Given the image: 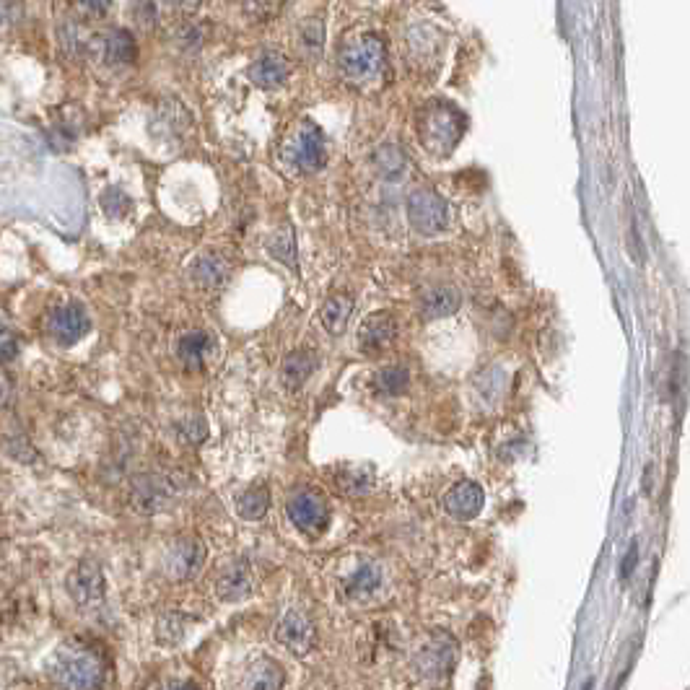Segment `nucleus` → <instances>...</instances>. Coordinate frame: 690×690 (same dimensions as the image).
I'll return each instance as SVG.
<instances>
[{"label":"nucleus","instance_id":"nucleus-2","mask_svg":"<svg viewBox=\"0 0 690 690\" xmlns=\"http://www.w3.org/2000/svg\"><path fill=\"white\" fill-rule=\"evenodd\" d=\"M50 675L55 683L68 688H99L107 680V662L99 649L84 641H71L50 662Z\"/></svg>","mask_w":690,"mask_h":690},{"label":"nucleus","instance_id":"nucleus-1","mask_svg":"<svg viewBox=\"0 0 690 690\" xmlns=\"http://www.w3.org/2000/svg\"><path fill=\"white\" fill-rule=\"evenodd\" d=\"M338 68L353 89H377L387 76V47L374 32H356L338 50Z\"/></svg>","mask_w":690,"mask_h":690},{"label":"nucleus","instance_id":"nucleus-26","mask_svg":"<svg viewBox=\"0 0 690 690\" xmlns=\"http://www.w3.org/2000/svg\"><path fill=\"white\" fill-rule=\"evenodd\" d=\"M270 509V493L268 488L262 486H252L247 491H242L237 496V512L242 519H250V522H257L268 514Z\"/></svg>","mask_w":690,"mask_h":690},{"label":"nucleus","instance_id":"nucleus-27","mask_svg":"<svg viewBox=\"0 0 690 690\" xmlns=\"http://www.w3.org/2000/svg\"><path fill=\"white\" fill-rule=\"evenodd\" d=\"M408 382H410V374L405 366H384V369L377 371V379H374L377 390L392 397L403 395V392L408 390Z\"/></svg>","mask_w":690,"mask_h":690},{"label":"nucleus","instance_id":"nucleus-28","mask_svg":"<svg viewBox=\"0 0 690 690\" xmlns=\"http://www.w3.org/2000/svg\"><path fill=\"white\" fill-rule=\"evenodd\" d=\"M268 252L275 257V260L283 262V265H288V268L294 270L296 268L294 231L288 229V226H283L281 231H275L273 237H270V242H268Z\"/></svg>","mask_w":690,"mask_h":690},{"label":"nucleus","instance_id":"nucleus-23","mask_svg":"<svg viewBox=\"0 0 690 690\" xmlns=\"http://www.w3.org/2000/svg\"><path fill=\"white\" fill-rule=\"evenodd\" d=\"M335 486L345 496H364L374 486V470L361 465L340 467L338 473H335Z\"/></svg>","mask_w":690,"mask_h":690},{"label":"nucleus","instance_id":"nucleus-5","mask_svg":"<svg viewBox=\"0 0 690 690\" xmlns=\"http://www.w3.org/2000/svg\"><path fill=\"white\" fill-rule=\"evenodd\" d=\"M408 218L418 234L434 237L449 226V205L434 190L421 187V190L410 192Z\"/></svg>","mask_w":690,"mask_h":690},{"label":"nucleus","instance_id":"nucleus-19","mask_svg":"<svg viewBox=\"0 0 690 690\" xmlns=\"http://www.w3.org/2000/svg\"><path fill=\"white\" fill-rule=\"evenodd\" d=\"M229 278V265L216 252H203L192 262V281L203 288H221Z\"/></svg>","mask_w":690,"mask_h":690},{"label":"nucleus","instance_id":"nucleus-29","mask_svg":"<svg viewBox=\"0 0 690 690\" xmlns=\"http://www.w3.org/2000/svg\"><path fill=\"white\" fill-rule=\"evenodd\" d=\"M382 584V574H379L377 566H371V563H366V566H361V569L356 571V574L345 582V587H348V595H371L374 589Z\"/></svg>","mask_w":690,"mask_h":690},{"label":"nucleus","instance_id":"nucleus-18","mask_svg":"<svg viewBox=\"0 0 690 690\" xmlns=\"http://www.w3.org/2000/svg\"><path fill=\"white\" fill-rule=\"evenodd\" d=\"M418 304H421V314L426 320H441V317H449L460 309L462 296L454 286H434L418 299Z\"/></svg>","mask_w":690,"mask_h":690},{"label":"nucleus","instance_id":"nucleus-36","mask_svg":"<svg viewBox=\"0 0 690 690\" xmlns=\"http://www.w3.org/2000/svg\"><path fill=\"white\" fill-rule=\"evenodd\" d=\"M179 431L185 434V439L190 441V444H195V441H203L205 436H208V429H205V423L200 421V418H192V421L182 423V426H179Z\"/></svg>","mask_w":690,"mask_h":690},{"label":"nucleus","instance_id":"nucleus-13","mask_svg":"<svg viewBox=\"0 0 690 690\" xmlns=\"http://www.w3.org/2000/svg\"><path fill=\"white\" fill-rule=\"evenodd\" d=\"M104 589H107L104 574L94 561L78 563L76 571L68 576V595H71L73 602L81 607H91L96 605V602H102Z\"/></svg>","mask_w":690,"mask_h":690},{"label":"nucleus","instance_id":"nucleus-15","mask_svg":"<svg viewBox=\"0 0 690 690\" xmlns=\"http://www.w3.org/2000/svg\"><path fill=\"white\" fill-rule=\"evenodd\" d=\"M247 76L260 89H281L288 81V76H291V63H288L286 55H281V52H265V55H260L250 65Z\"/></svg>","mask_w":690,"mask_h":690},{"label":"nucleus","instance_id":"nucleus-6","mask_svg":"<svg viewBox=\"0 0 690 690\" xmlns=\"http://www.w3.org/2000/svg\"><path fill=\"white\" fill-rule=\"evenodd\" d=\"M86 47L107 68H128L138 58V47H135L133 34L125 32V29H109V32L94 34Z\"/></svg>","mask_w":690,"mask_h":690},{"label":"nucleus","instance_id":"nucleus-33","mask_svg":"<svg viewBox=\"0 0 690 690\" xmlns=\"http://www.w3.org/2000/svg\"><path fill=\"white\" fill-rule=\"evenodd\" d=\"M102 208L109 218L128 216L130 198L122 190H117V187H109V190L102 195Z\"/></svg>","mask_w":690,"mask_h":690},{"label":"nucleus","instance_id":"nucleus-3","mask_svg":"<svg viewBox=\"0 0 690 690\" xmlns=\"http://www.w3.org/2000/svg\"><path fill=\"white\" fill-rule=\"evenodd\" d=\"M465 128V115L449 102L436 99V102H429L418 112V141L436 159H444V156L452 154L454 146L462 141Z\"/></svg>","mask_w":690,"mask_h":690},{"label":"nucleus","instance_id":"nucleus-32","mask_svg":"<svg viewBox=\"0 0 690 690\" xmlns=\"http://www.w3.org/2000/svg\"><path fill=\"white\" fill-rule=\"evenodd\" d=\"M73 11L86 21H102L112 11V0H71Z\"/></svg>","mask_w":690,"mask_h":690},{"label":"nucleus","instance_id":"nucleus-4","mask_svg":"<svg viewBox=\"0 0 690 690\" xmlns=\"http://www.w3.org/2000/svg\"><path fill=\"white\" fill-rule=\"evenodd\" d=\"M283 159L301 174L320 172L327 159L322 130L309 120L294 125V130L288 133L286 143H283Z\"/></svg>","mask_w":690,"mask_h":690},{"label":"nucleus","instance_id":"nucleus-16","mask_svg":"<svg viewBox=\"0 0 690 690\" xmlns=\"http://www.w3.org/2000/svg\"><path fill=\"white\" fill-rule=\"evenodd\" d=\"M395 333H397V327L390 314L374 312L366 317L361 330H358V345H361V351H366V353L384 351V348L395 340Z\"/></svg>","mask_w":690,"mask_h":690},{"label":"nucleus","instance_id":"nucleus-11","mask_svg":"<svg viewBox=\"0 0 690 690\" xmlns=\"http://www.w3.org/2000/svg\"><path fill=\"white\" fill-rule=\"evenodd\" d=\"M47 330L60 345H73L84 338L91 330L89 314L81 304H63V307H55L50 312V320H47Z\"/></svg>","mask_w":690,"mask_h":690},{"label":"nucleus","instance_id":"nucleus-20","mask_svg":"<svg viewBox=\"0 0 690 690\" xmlns=\"http://www.w3.org/2000/svg\"><path fill=\"white\" fill-rule=\"evenodd\" d=\"M317 364H320V358H317V353H312V351L288 353L286 361H283V366H281L283 382H286L288 387H301V384L312 377Z\"/></svg>","mask_w":690,"mask_h":690},{"label":"nucleus","instance_id":"nucleus-35","mask_svg":"<svg viewBox=\"0 0 690 690\" xmlns=\"http://www.w3.org/2000/svg\"><path fill=\"white\" fill-rule=\"evenodd\" d=\"M21 16H24V8H21L19 0H0V34L16 29Z\"/></svg>","mask_w":690,"mask_h":690},{"label":"nucleus","instance_id":"nucleus-9","mask_svg":"<svg viewBox=\"0 0 690 690\" xmlns=\"http://www.w3.org/2000/svg\"><path fill=\"white\" fill-rule=\"evenodd\" d=\"M130 501L141 514L167 512L174 501L172 480L161 478V475H138L130 486Z\"/></svg>","mask_w":690,"mask_h":690},{"label":"nucleus","instance_id":"nucleus-21","mask_svg":"<svg viewBox=\"0 0 690 690\" xmlns=\"http://www.w3.org/2000/svg\"><path fill=\"white\" fill-rule=\"evenodd\" d=\"M353 314V299L348 294H335L325 301L322 307V325L330 335H343L345 325L351 320Z\"/></svg>","mask_w":690,"mask_h":690},{"label":"nucleus","instance_id":"nucleus-30","mask_svg":"<svg viewBox=\"0 0 690 690\" xmlns=\"http://www.w3.org/2000/svg\"><path fill=\"white\" fill-rule=\"evenodd\" d=\"M156 633H159L161 644H177V641H182V636H185V618L177 613H167L159 620Z\"/></svg>","mask_w":690,"mask_h":690},{"label":"nucleus","instance_id":"nucleus-22","mask_svg":"<svg viewBox=\"0 0 690 690\" xmlns=\"http://www.w3.org/2000/svg\"><path fill=\"white\" fill-rule=\"evenodd\" d=\"M211 343V335L200 333V330H192V333L182 335L177 343L179 361H182L187 369H200L205 356H208V351H211Z\"/></svg>","mask_w":690,"mask_h":690},{"label":"nucleus","instance_id":"nucleus-31","mask_svg":"<svg viewBox=\"0 0 690 690\" xmlns=\"http://www.w3.org/2000/svg\"><path fill=\"white\" fill-rule=\"evenodd\" d=\"M244 11L252 21L265 24L283 11V0H244Z\"/></svg>","mask_w":690,"mask_h":690},{"label":"nucleus","instance_id":"nucleus-17","mask_svg":"<svg viewBox=\"0 0 690 690\" xmlns=\"http://www.w3.org/2000/svg\"><path fill=\"white\" fill-rule=\"evenodd\" d=\"M216 595L224 602H239L252 595V571L244 561H234L218 576Z\"/></svg>","mask_w":690,"mask_h":690},{"label":"nucleus","instance_id":"nucleus-8","mask_svg":"<svg viewBox=\"0 0 690 690\" xmlns=\"http://www.w3.org/2000/svg\"><path fill=\"white\" fill-rule=\"evenodd\" d=\"M286 512L296 530L301 532H322L327 527V501L320 491H312V488L291 493Z\"/></svg>","mask_w":690,"mask_h":690},{"label":"nucleus","instance_id":"nucleus-25","mask_svg":"<svg viewBox=\"0 0 690 690\" xmlns=\"http://www.w3.org/2000/svg\"><path fill=\"white\" fill-rule=\"evenodd\" d=\"M242 685L244 688H252V690L281 688L283 685L281 665H275L273 659L262 657L260 662H255V665L250 667V672H247V678H244Z\"/></svg>","mask_w":690,"mask_h":690},{"label":"nucleus","instance_id":"nucleus-24","mask_svg":"<svg viewBox=\"0 0 690 690\" xmlns=\"http://www.w3.org/2000/svg\"><path fill=\"white\" fill-rule=\"evenodd\" d=\"M374 167H377V172L384 179L397 182V179H403L405 172H408V154L400 146H395V143L379 146L374 151Z\"/></svg>","mask_w":690,"mask_h":690},{"label":"nucleus","instance_id":"nucleus-14","mask_svg":"<svg viewBox=\"0 0 690 690\" xmlns=\"http://www.w3.org/2000/svg\"><path fill=\"white\" fill-rule=\"evenodd\" d=\"M483 501H486L483 488L475 480H462L444 496V512L452 519L467 522V519L478 517L480 509H483Z\"/></svg>","mask_w":690,"mask_h":690},{"label":"nucleus","instance_id":"nucleus-37","mask_svg":"<svg viewBox=\"0 0 690 690\" xmlns=\"http://www.w3.org/2000/svg\"><path fill=\"white\" fill-rule=\"evenodd\" d=\"M636 561H639V550H636V543L628 548L626 558H623V566H620V579H628V576L633 574V569H636Z\"/></svg>","mask_w":690,"mask_h":690},{"label":"nucleus","instance_id":"nucleus-38","mask_svg":"<svg viewBox=\"0 0 690 690\" xmlns=\"http://www.w3.org/2000/svg\"><path fill=\"white\" fill-rule=\"evenodd\" d=\"M164 3L177 13H192V11H198L203 0H164Z\"/></svg>","mask_w":690,"mask_h":690},{"label":"nucleus","instance_id":"nucleus-12","mask_svg":"<svg viewBox=\"0 0 690 690\" xmlns=\"http://www.w3.org/2000/svg\"><path fill=\"white\" fill-rule=\"evenodd\" d=\"M275 639L281 641L291 654L304 657V654H309V649H312L314 644L312 620L301 613V610H288V613L278 620V626H275Z\"/></svg>","mask_w":690,"mask_h":690},{"label":"nucleus","instance_id":"nucleus-10","mask_svg":"<svg viewBox=\"0 0 690 690\" xmlns=\"http://www.w3.org/2000/svg\"><path fill=\"white\" fill-rule=\"evenodd\" d=\"M203 563L205 545L200 543L198 537H179L169 545L167 556H164V571L177 582H185V579H192L198 574Z\"/></svg>","mask_w":690,"mask_h":690},{"label":"nucleus","instance_id":"nucleus-34","mask_svg":"<svg viewBox=\"0 0 690 690\" xmlns=\"http://www.w3.org/2000/svg\"><path fill=\"white\" fill-rule=\"evenodd\" d=\"M322 39H325V26L320 21H307V24L301 26L299 47L304 52H320Z\"/></svg>","mask_w":690,"mask_h":690},{"label":"nucleus","instance_id":"nucleus-7","mask_svg":"<svg viewBox=\"0 0 690 690\" xmlns=\"http://www.w3.org/2000/svg\"><path fill=\"white\" fill-rule=\"evenodd\" d=\"M454 662H457V641L441 631L434 633L416 654V670L421 672V678L429 680L447 678Z\"/></svg>","mask_w":690,"mask_h":690}]
</instances>
